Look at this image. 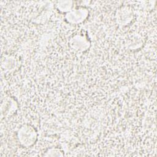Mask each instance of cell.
I'll return each mask as SVG.
<instances>
[{"instance_id":"3","label":"cell","mask_w":157,"mask_h":157,"mask_svg":"<svg viewBox=\"0 0 157 157\" xmlns=\"http://www.w3.org/2000/svg\"><path fill=\"white\" fill-rule=\"evenodd\" d=\"M47 153H48V154L45 155V156H58L57 154H56V153H57L59 155V156H63V155L61 153V152H60L59 150H57L56 148L50 149V150H48V152H47Z\"/></svg>"},{"instance_id":"2","label":"cell","mask_w":157,"mask_h":157,"mask_svg":"<svg viewBox=\"0 0 157 157\" xmlns=\"http://www.w3.org/2000/svg\"><path fill=\"white\" fill-rule=\"evenodd\" d=\"M133 18V13L129 7H122L117 12V19L121 25L129 23Z\"/></svg>"},{"instance_id":"1","label":"cell","mask_w":157,"mask_h":157,"mask_svg":"<svg viewBox=\"0 0 157 157\" xmlns=\"http://www.w3.org/2000/svg\"><path fill=\"white\" fill-rule=\"evenodd\" d=\"M36 132L28 125L23 126L18 132V137L21 145L25 147L32 145L36 140Z\"/></svg>"}]
</instances>
